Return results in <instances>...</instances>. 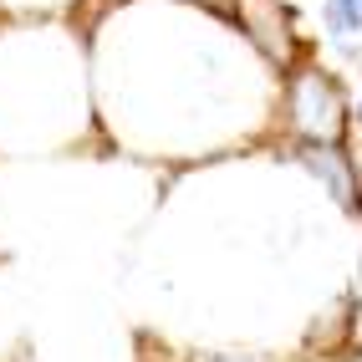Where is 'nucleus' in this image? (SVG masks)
Here are the masks:
<instances>
[{
  "mask_svg": "<svg viewBox=\"0 0 362 362\" xmlns=\"http://www.w3.org/2000/svg\"><path fill=\"white\" fill-rule=\"evenodd\" d=\"M286 112H291V123L306 143H342L347 133V98L337 87V77L322 66H301L291 77Z\"/></svg>",
  "mask_w": 362,
  "mask_h": 362,
  "instance_id": "nucleus-1",
  "label": "nucleus"
},
{
  "mask_svg": "<svg viewBox=\"0 0 362 362\" xmlns=\"http://www.w3.org/2000/svg\"><path fill=\"white\" fill-rule=\"evenodd\" d=\"M327 26H332L337 36L362 31V0H327Z\"/></svg>",
  "mask_w": 362,
  "mask_h": 362,
  "instance_id": "nucleus-4",
  "label": "nucleus"
},
{
  "mask_svg": "<svg viewBox=\"0 0 362 362\" xmlns=\"http://www.w3.org/2000/svg\"><path fill=\"white\" fill-rule=\"evenodd\" d=\"M311 174H317L322 184H327V194L342 204V209H352V214H362V189H357V168H352V153L342 148V143H301V153H296Z\"/></svg>",
  "mask_w": 362,
  "mask_h": 362,
  "instance_id": "nucleus-2",
  "label": "nucleus"
},
{
  "mask_svg": "<svg viewBox=\"0 0 362 362\" xmlns=\"http://www.w3.org/2000/svg\"><path fill=\"white\" fill-rule=\"evenodd\" d=\"M357 117H362V98H357Z\"/></svg>",
  "mask_w": 362,
  "mask_h": 362,
  "instance_id": "nucleus-5",
  "label": "nucleus"
},
{
  "mask_svg": "<svg viewBox=\"0 0 362 362\" xmlns=\"http://www.w3.org/2000/svg\"><path fill=\"white\" fill-rule=\"evenodd\" d=\"M204 6H220V0H204Z\"/></svg>",
  "mask_w": 362,
  "mask_h": 362,
  "instance_id": "nucleus-6",
  "label": "nucleus"
},
{
  "mask_svg": "<svg viewBox=\"0 0 362 362\" xmlns=\"http://www.w3.org/2000/svg\"><path fill=\"white\" fill-rule=\"evenodd\" d=\"M240 21H245V31L265 46V57L291 62L296 36H291V16H286L281 0H240Z\"/></svg>",
  "mask_w": 362,
  "mask_h": 362,
  "instance_id": "nucleus-3",
  "label": "nucleus"
}]
</instances>
